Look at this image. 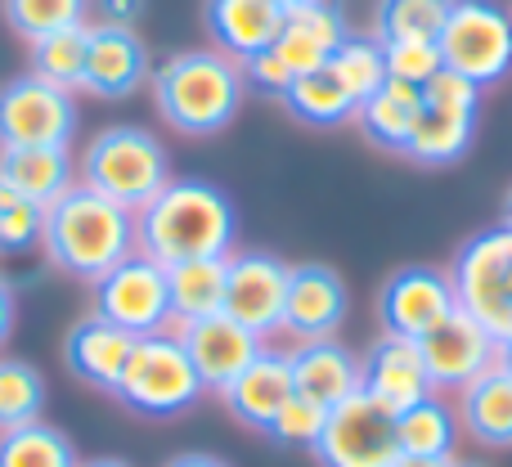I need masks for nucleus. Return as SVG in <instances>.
<instances>
[{"mask_svg": "<svg viewBox=\"0 0 512 467\" xmlns=\"http://www.w3.org/2000/svg\"><path fill=\"white\" fill-rule=\"evenodd\" d=\"M239 247V207L212 180H171L149 207L135 212V252L158 265L230 256Z\"/></svg>", "mask_w": 512, "mask_h": 467, "instance_id": "1", "label": "nucleus"}, {"mask_svg": "<svg viewBox=\"0 0 512 467\" xmlns=\"http://www.w3.org/2000/svg\"><path fill=\"white\" fill-rule=\"evenodd\" d=\"M149 95L158 117L185 140H212L239 117L248 81L243 63L221 50H176L153 63Z\"/></svg>", "mask_w": 512, "mask_h": 467, "instance_id": "2", "label": "nucleus"}, {"mask_svg": "<svg viewBox=\"0 0 512 467\" xmlns=\"http://www.w3.org/2000/svg\"><path fill=\"white\" fill-rule=\"evenodd\" d=\"M41 252L59 274L95 283L135 252V212L108 203L77 180L59 203L45 207Z\"/></svg>", "mask_w": 512, "mask_h": 467, "instance_id": "3", "label": "nucleus"}, {"mask_svg": "<svg viewBox=\"0 0 512 467\" xmlns=\"http://www.w3.org/2000/svg\"><path fill=\"white\" fill-rule=\"evenodd\" d=\"M77 180L95 194H104L108 203L140 212L176 176H171V153L158 135L144 131V126L117 122L86 140V149L77 158Z\"/></svg>", "mask_w": 512, "mask_h": 467, "instance_id": "4", "label": "nucleus"}, {"mask_svg": "<svg viewBox=\"0 0 512 467\" xmlns=\"http://www.w3.org/2000/svg\"><path fill=\"white\" fill-rule=\"evenodd\" d=\"M198 396H203V382H198L176 333L140 337L131 360H126L122 382L113 391L117 405L131 409L135 418H153V423L189 414L198 405Z\"/></svg>", "mask_w": 512, "mask_h": 467, "instance_id": "5", "label": "nucleus"}, {"mask_svg": "<svg viewBox=\"0 0 512 467\" xmlns=\"http://www.w3.org/2000/svg\"><path fill=\"white\" fill-rule=\"evenodd\" d=\"M450 283L459 310L472 315L499 346L512 342V230L486 225L463 238L450 261Z\"/></svg>", "mask_w": 512, "mask_h": 467, "instance_id": "6", "label": "nucleus"}, {"mask_svg": "<svg viewBox=\"0 0 512 467\" xmlns=\"http://www.w3.org/2000/svg\"><path fill=\"white\" fill-rule=\"evenodd\" d=\"M436 45L445 68L468 77L477 90L512 77V14L495 0H454Z\"/></svg>", "mask_w": 512, "mask_h": 467, "instance_id": "7", "label": "nucleus"}, {"mask_svg": "<svg viewBox=\"0 0 512 467\" xmlns=\"http://www.w3.org/2000/svg\"><path fill=\"white\" fill-rule=\"evenodd\" d=\"M90 315H99L104 324L122 328L131 337L167 333V324H171L167 265H158L144 252H131L104 279L90 283Z\"/></svg>", "mask_w": 512, "mask_h": 467, "instance_id": "8", "label": "nucleus"}, {"mask_svg": "<svg viewBox=\"0 0 512 467\" xmlns=\"http://www.w3.org/2000/svg\"><path fill=\"white\" fill-rule=\"evenodd\" d=\"M319 467H396L400 463V414H391L369 391L328 409V423L315 441Z\"/></svg>", "mask_w": 512, "mask_h": 467, "instance_id": "9", "label": "nucleus"}, {"mask_svg": "<svg viewBox=\"0 0 512 467\" xmlns=\"http://www.w3.org/2000/svg\"><path fill=\"white\" fill-rule=\"evenodd\" d=\"M77 95L50 81L23 77L0 86V149H72L77 140Z\"/></svg>", "mask_w": 512, "mask_h": 467, "instance_id": "10", "label": "nucleus"}, {"mask_svg": "<svg viewBox=\"0 0 512 467\" xmlns=\"http://www.w3.org/2000/svg\"><path fill=\"white\" fill-rule=\"evenodd\" d=\"M292 265L265 247H234L225 270V315L243 324L256 342L270 346L274 333H283V301H288Z\"/></svg>", "mask_w": 512, "mask_h": 467, "instance_id": "11", "label": "nucleus"}, {"mask_svg": "<svg viewBox=\"0 0 512 467\" xmlns=\"http://www.w3.org/2000/svg\"><path fill=\"white\" fill-rule=\"evenodd\" d=\"M454 310H459V297H454L450 270H436V265H400L378 288V324L387 337L418 342Z\"/></svg>", "mask_w": 512, "mask_h": 467, "instance_id": "12", "label": "nucleus"}, {"mask_svg": "<svg viewBox=\"0 0 512 467\" xmlns=\"http://www.w3.org/2000/svg\"><path fill=\"white\" fill-rule=\"evenodd\" d=\"M418 355H423V369L432 378V391H454L459 396L468 382H477L481 373L499 364V342L472 315L454 310L445 324L418 337Z\"/></svg>", "mask_w": 512, "mask_h": 467, "instance_id": "13", "label": "nucleus"}, {"mask_svg": "<svg viewBox=\"0 0 512 467\" xmlns=\"http://www.w3.org/2000/svg\"><path fill=\"white\" fill-rule=\"evenodd\" d=\"M351 315L346 279L324 261H301L288 274V301H283V333L292 342H324Z\"/></svg>", "mask_w": 512, "mask_h": 467, "instance_id": "14", "label": "nucleus"}, {"mask_svg": "<svg viewBox=\"0 0 512 467\" xmlns=\"http://www.w3.org/2000/svg\"><path fill=\"white\" fill-rule=\"evenodd\" d=\"M153 77V59L149 45L135 27H108V23H90V54H86V81L81 95L90 99H131L149 86Z\"/></svg>", "mask_w": 512, "mask_h": 467, "instance_id": "15", "label": "nucleus"}, {"mask_svg": "<svg viewBox=\"0 0 512 467\" xmlns=\"http://www.w3.org/2000/svg\"><path fill=\"white\" fill-rule=\"evenodd\" d=\"M176 337H180V346H185V355H189V364H194L203 391H216V396L248 369V364L256 360V351L265 346V342H256L243 324H234L230 315L180 324Z\"/></svg>", "mask_w": 512, "mask_h": 467, "instance_id": "16", "label": "nucleus"}, {"mask_svg": "<svg viewBox=\"0 0 512 467\" xmlns=\"http://www.w3.org/2000/svg\"><path fill=\"white\" fill-rule=\"evenodd\" d=\"M360 391H369L373 400L391 409V414H405L418 400L436 396L432 378L423 369V355H418V342H405V337H373L369 351L360 355Z\"/></svg>", "mask_w": 512, "mask_h": 467, "instance_id": "17", "label": "nucleus"}, {"mask_svg": "<svg viewBox=\"0 0 512 467\" xmlns=\"http://www.w3.org/2000/svg\"><path fill=\"white\" fill-rule=\"evenodd\" d=\"M135 342H140V337L104 324L99 315H81L77 324L63 333V364H68V373L81 382V387L113 396L122 373H126V360H131V351H135Z\"/></svg>", "mask_w": 512, "mask_h": 467, "instance_id": "18", "label": "nucleus"}, {"mask_svg": "<svg viewBox=\"0 0 512 467\" xmlns=\"http://www.w3.org/2000/svg\"><path fill=\"white\" fill-rule=\"evenodd\" d=\"M346 36H351V27H346V14L337 0H306V5L283 14L274 54L288 63L292 77H306V72L328 68V59L342 50Z\"/></svg>", "mask_w": 512, "mask_h": 467, "instance_id": "19", "label": "nucleus"}, {"mask_svg": "<svg viewBox=\"0 0 512 467\" xmlns=\"http://www.w3.org/2000/svg\"><path fill=\"white\" fill-rule=\"evenodd\" d=\"M288 396H292V360H288V351L261 346L256 360L221 391V405L239 427L265 436V427L274 423V414L283 409V400Z\"/></svg>", "mask_w": 512, "mask_h": 467, "instance_id": "20", "label": "nucleus"}, {"mask_svg": "<svg viewBox=\"0 0 512 467\" xmlns=\"http://www.w3.org/2000/svg\"><path fill=\"white\" fill-rule=\"evenodd\" d=\"M283 14L288 9L274 0H203V32L212 36V50L243 63L279 41Z\"/></svg>", "mask_w": 512, "mask_h": 467, "instance_id": "21", "label": "nucleus"}, {"mask_svg": "<svg viewBox=\"0 0 512 467\" xmlns=\"http://www.w3.org/2000/svg\"><path fill=\"white\" fill-rule=\"evenodd\" d=\"M288 360H292V391L310 396L315 405L337 409L342 400L360 396V355L351 346H342L337 337L292 346Z\"/></svg>", "mask_w": 512, "mask_h": 467, "instance_id": "22", "label": "nucleus"}, {"mask_svg": "<svg viewBox=\"0 0 512 467\" xmlns=\"http://www.w3.org/2000/svg\"><path fill=\"white\" fill-rule=\"evenodd\" d=\"M481 108H450V104H427L418 108L414 135H409L400 158L418 162V167H454L468 158L472 135H477Z\"/></svg>", "mask_w": 512, "mask_h": 467, "instance_id": "23", "label": "nucleus"}, {"mask_svg": "<svg viewBox=\"0 0 512 467\" xmlns=\"http://www.w3.org/2000/svg\"><path fill=\"white\" fill-rule=\"evenodd\" d=\"M459 427L486 450H512V373L504 364L486 369L459 391Z\"/></svg>", "mask_w": 512, "mask_h": 467, "instance_id": "24", "label": "nucleus"}, {"mask_svg": "<svg viewBox=\"0 0 512 467\" xmlns=\"http://www.w3.org/2000/svg\"><path fill=\"white\" fill-rule=\"evenodd\" d=\"M0 180L32 198L36 207H50L77 185V158L72 149H0Z\"/></svg>", "mask_w": 512, "mask_h": 467, "instance_id": "25", "label": "nucleus"}, {"mask_svg": "<svg viewBox=\"0 0 512 467\" xmlns=\"http://www.w3.org/2000/svg\"><path fill=\"white\" fill-rule=\"evenodd\" d=\"M418 108H423V90L418 86H405V81H391L369 95L360 108H355V126L369 144L387 153H405L409 135H414V122H418Z\"/></svg>", "mask_w": 512, "mask_h": 467, "instance_id": "26", "label": "nucleus"}, {"mask_svg": "<svg viewBox=\"0 0 512 467\" xmlns=\"http://www.w3.org/2000/svg\"><path fill=\"white\" fill-rule=\"evenodd\" d=\"M225 270H230V256L167 265L171 324H198V319L225 315Z\"/></svg>", "mask_w": 512, "mask_h": 467, "instance_id": "27", "label": "nucleus"}, {"mask_svg": "<svg viewBox=\"0 0 512 467\" xmlns=\"http://www.w3.org/2000/svg\"><path fill=\"white\" fill-rule=\"evenodd\" d=\"M279 104L288 108L292 122L310 126V131H337V126L355 122V99L346 95V86L328 68L297 77Z\"/></svg>", "mask_w": 512, "mask_h": 467, "instance_id": "28", "label": "nucleus"}, {"mask_svg": "<svg viewBox=\"0 0 512 467\" xmlns=\"http://www.w3.org/2000/svg\"><path fill=\"white\" fill-rule=\"evenodd\" d=\"M454 0H373L369 36L378 45L396 41H436L445 32Z\"/></svg>", "mask_w": 512, "mask_h": 467, "instance_id": "29", "label": "nucleus"}, {"mask_svg": "<svg viewBox=\"0 0 512 467\" xmlns=\"http://www.w3.org/2000/svg\"><path fill=\"white\" fill-rule=\"evenodd\" d=\"M459 432H463L459 414L441 396H427L400 414V454H414V459H454Z\"/></svg>", "mask_w": 512, "mask_h": 467, "instance_id": "30", "label": "nucleus"}, {"mask_svg": "<svg viewBox=\"0 0 512 467\" xmlns=\"http://www.w3.org/2000/svg\"><path fill=\"white\" fill-rule=\"evenodd\" d=\"M86 54H90V23L63 27V32H50L27 45L32 77L50 81V86H59V90H72V95H77L81 81H86Z\"/></svg>", "mask_w": 512, "mask_h": 467, "instance_id": "31", "label": "nucleus"}, {"mask_svg": "<svg viewBox=\"0 0 512 467\" xmlns=\"http://www.w3.org/2000/svg\"><path fill=\"white\" fill-rule=\"evenodd\" d=\"M0 467H81L77 445L50 423L0 432Z\"/></svg>", "mask_w": 512, "mask_h": 467, "instance_id": "32", "label": "nucleus"}, {"mask_svg": "<svg viewBox=\"0 0 512 467\" xmlns=\"http://www.w3.org/2000/svg\"><path fill=\"white\" fill-rule=\"evenodd\" d=\"M90 0H0V18L27 45L63 27H86Z\"/></svg>", "mask_w": 512, "mask_h": 467, "instance_id": "33", "label": "nucleus"}, {"mask_svg": "<svg viewBox=\"0 0 512 467\" xmlns=\"http://www.w3.org/2000/svg\"><path fill=\"white\" fill-rule=\"evenodd\" d=\"M328 72H333L337 81L346 86V95L355 99V108L364 104L369 95H378L382 86H387V54H382V45L373 41V36H346L342 50L328 59Z\"/></svg>", "mask_w": 512, "mask_h": 467, "instance_id": "34", "label": "nucleus"}, {"mask_svg": "<svg viewBox=\"0 0 512 467\" xmlns=\"http://www.w3.org/2000/svg\"><path fill=\"white\" fill-rule=\"evenodd\" d=\"M45 409V378L36 364L27 360H0V432L9 427L41 423Z\"/></svg>", "mask_w": 512, "mask_h": 467, "instance_id": "35", "label": "nucleus"}, {"mask_svg": "<svg viewBox=\"0 0 512 467\" xmlns=\"http://www.w3.org/2000/svg\"><path fill=\"white\" fill-rule=\"evenodd\" d=\"M41 230H45V207H36L32 198H23L18 189H9L0 180V256L36 252Z\"/></svg>", "mask_w": 512, "mask_h": 467, "instance_id": "36", "label": "nucleus"}, {"mask_svg": "<svg viewBox=\"0 0 512 467\" xmlns=\"http://www.w3.org/2000/svg\"><path fill=\"white\" fill-rule=\"evenodd\" d=\"M324 423H328V409L315 405L310 396H301V391H292V396L283 400V409L274 414V423L265 427V436H270L274 445H283V450H315Z\"/></svg>", "mask_w": 512, "mask_h": 467, "instance_id": "37", "label": "nucleus"}, {"mask_svg": "<svg viewBox=\"0 0 512 467\" xmlns=\"http://www.w3.org/2000/svg\"><path fill=\"white\" fill-rule=\"evenodd\" d=\"M382 54H387V77L405 81V86H418V90L445 68L436 41H396V45H382Z\"/></svg>", "mask_w": 512, "mask_h": 467, "instance_id": "38", "label": "nucleus"}, {"mask_svg": "<svg viewBox=\"0 0 512 467\" xmlns=\"http://www.w3.org/2000/svg\"><path fill=\"white\" fill-rule=\"evenodd\" d=\"M243 81L256 90V95H270V99H283L288 95V86L297 77L288 72V63L274 54V45L270 50H261V54H252V59H243Z\"/></svg>", "mask_w": 512, "mask_h": 467, "instance_id": "39", "label": "nucleus"}, {"mask_svg": "<svg viewBox=\"0 0 512 467\" xmlns=\"http://www.w3.org/2000/svg\"><path fill=\"white\" fill-rule=\"evenodd\" d=\"M423 99H427V104H450V108H481V90L472 86L468 77L450 72V68H441L432 81H427Z\"/></svg>", "mask_w": 512, "mask_h": 467, "instance_id": "40", "label": "nucleus"}, {"mask_svg": "<svg viewBox=\"0 0 512 467\" xmlns=\"http://www.w3.org/2000/svg\"><path fill=\"white\" fill-rule=\"evenodd\" d=\"M90 14L108 27H140V18L149 14V0H90Z\"/></svg>", "mask_w": 512, "mask_h": 467, "instance_id": "41", "label": "nucleus"}, {"mask_svg": "<svg viewBox=\"0 0 512 467\" xmlns=\"http://www.w3.org/2000/svg\"><path fill=\"white\" fill-rule=\"evenodd\" d=\"M14 319H18V301H14V288H9V279H0V351H5L9 333H14Z\"/></svg>", "mask_w": 512, "mask_h": 467, "instance_id": "42", "label": "nucleus"}, {"mask_svg": "<svg viewBox=\"0 0 512 467\" xmlns=\"http://www.w3.org/2000/svg\"><path fill=\"white\" fill-rule=\"evenodd\" d=\"M162 467H230V463H225V459H216V454L189 450V454H176V459H167Z\"/></svg>", "mask_w": 512, "mask_h": 467, "instance_id": "43", "label": "nucleus"}, {"mask_svg": "<svg viewBox=\"0 0 512 467\" xmlns=\"http://www.w3.org/2000/svg\"><path fill=\"white\" fill-rule=\"evenodd\" d=\"M396 467H454V459H414V454H400Z\"/></svg>", "mask_w": 512, "mask_h": 467, "instance_id": "44", "label": "nucleus"}, {"mask_svg": "<svg viewBox=\"0 0 512 467\" xmlns=\"http://www.w3.org/2000/svg\"><path fill=\"white\" fill-rule=\"evenodd\" d=\"M81 467H131L126 459H90V463H81Z\"/></svg>", "mask_w": 512, "mask_h": 467, "instance_id": "45", "label": "nucleus"}, {"mask_svg": "<svg viewBox=\"0 0 512 467\" xmlns=\"http://www.w3.org/2000/svg\"><path fill=\"white\" fill-rule=\"evenodd\" d=\"M499 225H508V230H512V189L504 194V216H499Z\"/></svg>", "mask_w": 512, "mask_h": 467, "instance_id": "46", "label": "nucleus"}, {"mask_svg": "<svg viewBox=\"0 0 512 467\" xmlns=\"http://www.w3.org/2000/svg\"><path fill=\"white\" fill-rule=\"evenodd\" d=\"M499 364H504V369L512 373V342H504V346H499Z\"/></svg>", "mask_w": 512, "mask_h": 467, "instance_id": "47", "label": "nucleus"}, {"mask_svg": "<svg viewBox=\"0 0 512 467\" xmlns=\"http://www.w3.org/2000/svg\"><path fill=\"white\" fill-rule=\"evenodd\" d=\"M274 5H283V9H297V5H306V0H274Z\"/></svg>", "mask_w": 512, "mask_h": 467, "instance_id": "48", "label": "nucleus"}, {"mask_svg": "<svg viewBox=\"0 0 512 467\" xmlns=\"http://www.w3.org/2000/svg\"><path fill=\"white\" fill-rule=\"evenodd\" d=\"M454 467H481V463H468V459H454Z\"/></svg>", "mask_w": 512, "mask_h": 467, "instance_id": "49", "label": "nucleus"}]
</instances>
